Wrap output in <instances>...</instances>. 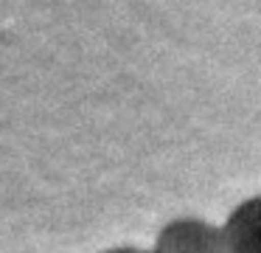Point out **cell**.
I'll return each instance as SVG.
<instances>
[{
    "label": "cell",
    "mask_w": 261,
    "mask_h": 253,
    "mask_svg": "<svg viewBox=\"0 0 261 253\" xmlns=\"http://www.w3.org/2000/svg\"><path fill=\"white\" fill-rule=\"evenodd\" d=\"M152 253H225V236L205 219H174L158 234Z\"/></svg>",
    "instance_id": "cell-1"
},
{
    "label": "cell",
    "mask_w": 261,
    "mask_h": 253,
    "mask_svg": "<svg viewBox=\"0 0 261 253\" xmlns=\"http://www.w3.org/2000/svg\"><path fill=\"white\" fill-rule=\"evenodd\" d=\"M225 253H261V194L239 202L222 225Z\"/></svg>",
    "instance_id": "cell-2"
},
{
    "label": "cell",
    "mask_w": 261,
    "mask_h": 253,
    "mask_svg": "<svg viewBox=\"0 0 261 253\" xmlns=\"http://www.w3.org/2000/svg\"><path fill=\"white\" fill-rule=\"evenodd\" d=\"M104 253H146V250H138V247H113V250H104Z\"/></svg>",
    "instance_id": "cell-3"
}]
</instances>
